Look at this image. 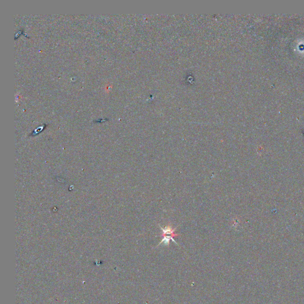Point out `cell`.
Segmentation results:
<instances>
[{"label": "cell", "mask_w": 304, "mask_h": 304, "mask_svg": "<svg viewBox=\"0 0 304 304\" xmlns=\"http://www.w3.org/2000/svg\"><path fill=\"white\" fill-rule=\"evenodd\" d=\"M162 232H163V234H162V236H164L165 235H171L172 236H176L177 235H175L174 234V231L175 230V229H173L172 227L170 226H167L165 228H163L162 227H160Z\"/></svg>", "instance_id": "cell-1"}]
</instances>
